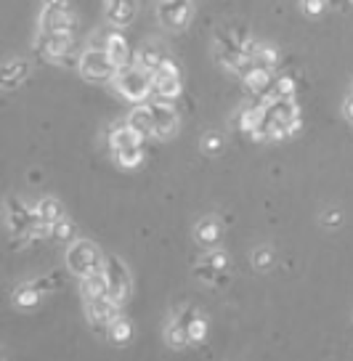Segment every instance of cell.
<instances>
[{"label":"cell","instance_id":"obj_1","mask_svg":"<svg viewBox=\"0 0 353 361\" xmlns=\"http://www.w3.org/2000/svg\"><path fill=\"white\" fill-rule=\"evenodd\" d=\"M112 85L117 88L120 96H125L128 102H133L136 106H141L151 96V75L138 64L117 69V78H114Z\"/></svg>","mask_w":353,"mask_h":361},{"label":"cell","instance_id":"obj_2","mask_svg":"<svg viewBox=\"0 0 353 361\" xmlns=\"http://www.w3.org/2000/svg\"><path fill=\"white\" fill-rule=\"evenodd\" d=\"M268 114V125H271V138H287L300 128V106L295 99H276L273 104L266 106Z\"/></svg>","mask_w":353,"mask_h":361},{"label":"cell","instance_id":"obj_3","mask_svg":"<svg viewBox=\"0 0 353 361\" xmlns=\"http://www.w3.org/2000/svg\"><path fill=\"white\" fill-rule=\"evenodd\" d=\"M67 266L80 279L82 276H91V274H99V271H104L101 250L96 247L93 242H88V239H78L67 250Z\"/></svg>","mask_w":353,"mask_h":361},{"label":"cell","instance_id":"obj_4","mask_svg":"<svg viewBox=\"0 0 353 361\" xmlns=\"http://www.w3.org/2000/svg\"><path fill=\"white\" fill-rule=\"evenodd\" d=\"M80 75L85 80H93V82H114L117 78V67L112 64V59L106 56V51H91L85 48L80 54Z\"/></svg>","mask_w":353,"mask_h":361},{"label":"cell","instance_id":"obj_5","mask_svg":"<svg viewBox=\"0 0 353 361\" xmlns=\"http://www.w3.org/2000/svg\"><path fill=\"white\" fill-rule=\"evenodd\" d=\"M40 30L54 35H72L75 32V13L67 3H46L40 11Z\"/></svg>","mask_w":353,"mask_h":361},{"label":"cell","instance_id":"obj_6","mask_svg":"<svg viewBox=\"0 0 353 361\" xmlns=\"http://www.w3.org/2000/svg\"><path fill=\"white\" fill-rule=\"evenodd\" d=\"M104 274H106V282H109V293L106 298L114 300L117 305H123L130 295V274L123 266V260L114 258V255H106L104 258Z\"/></svg>","mask_w":353,"mask_h":361},{"label":"cell","instance_id":"obj_7","mask_svg":"<svg viewBox=\"0 0 353 361\" xmlns=\"http://www.w3.org/2000/svg\"><path fill=\"white\" fill-rule=\"evenodd\" d=\"M151 120H154V133L157 138H171L178 130V112L171 102H160V99H151L147 104Z\"/></svg>","mask_w":353,"mask_h":361},{"label":"cell","instance_id":"obj_8","mask_svg":"<svg viewBox=\"0 0 353 361\" xmlns=\"http://www.w3.org/2000/svg\"><path fill=\"white\" fill-rule=\"evenodd\" d=\"M88 308V319H91V324L96 329H112V324L117 319H123L120 316V305L109 300V298H101V300H91V303H85Z\"/></svg>","mask_w":353,"mask_h":361},{"label":"cell","instance_id":"obj_9","mask_svg":"<svg viewBox=\"0 0 353 361\" xmlns=\"http://www.w3.org/2000/svg\"><path fill=\"white\" fill-rule=\"evenodd\" d=\"M157 16L165 27H173V30H181L186 27V22L194 16V6L192 3H160L157 6Z\"/></svg>","mask_w":353,"mask_h":361},{"label":"cell","instance_id":"obj_10","mask_svg":"<svg viewBox=\"0 0 353 361\" xmlns=\"http://www.w3.org/2000/svg\"><path fill=\"white\" fill-rule=\"evenodd\" d=\"M151 96L160 102H175L181 96V78L178 75H165V72H154L151 75Z\"/></svg>","mask_w":353,"mask_h":361},{"label":"cell","instance_id":"obj_11","mask_svg":"<svg viewBox=\"0 0 353 361\" xmlns=\"http://www.w3.org/2000/svg\"><path fill=\"white\" fill-rule=\"evenodd\" d=\"M144 135L136 133L133 128L128 123H120L112 128V133H109V147H112V154L114 152H123V149H144Z\"/></svg>","mask_w":353,"mask_h":361},{"label":"cell","instance_id":"obj_12","mask_svg":"<svg viewBox=\"0 0 353 361\" xmlns=\"http://www.w3.org/2000/svg\"><path fill=\"white\" fill-rule=\"evenodd\" d=\"M106 56L112 59V64L117 69L123 67H130L133 61H130V45H128V37L123 35V30H112L109 32V45H106Z\"/></svg>","mask_w":353,"mask_h":361},{"label":"cell","instance_id":"obj_13","mask_svg":"<svg viewBox=\"0 0 353 361\" xmlns=\"http://www.w3.org/2000/svg\"><path fill=\"white\" fill-rule=\"evenodd\" d=\"M104 16H106V22L112 24V30H123V27H128V24L133 22L136 6H133V3H125V0H112V3H106Z\"/></svg>","mask_w":353,"mask_h":361},{"label":"cell","instance_id":"obj_14","mask_svg":"<svg viewBox=\"0 0 353 361\" xmlns=\"http://www.w3.org/2000/svg\"><path fill=\"white\" fill-rule=\"evenodd\" d=\"M109 293V282H106V274L99 271V274H91V276H82L80 282V295L85 298V303L91 300H101Z\"/></svg>","mask_w":353,"mask_h":361},{"label":"cell","instance_id":"obj_15","mask_svg":"<svg viewBox=\"0 0 353 361\" xmlns=\"http://www.w3.org/2000/svg\"><path fill=\"white\" fill-rule=\"evenodd\" d=\"M165 59H168V54H165L157 43H144L141 45V51H138V56H136V64L141 69H147L149 75H154V72L162 67V61H165Z\"/></svg>","mask_w":353,"mask_h":361},{"label":"cell","instance_id":"obj_16","mask_svg":"<svg viewBox=\"0 0 353 361\" xmlns=\"http://www.w3.org/2000/svg\"><path fill=\"white\" fill-rule=\"evenodd\" d=\"M136 133H141L144 138H149V135H157L154 133V120H151V112H149L147 104H141V106H133L130 109V114H128L125 120Z\"/></svg>","mask_w":353,"mask_h":361},{"label":"cell","instance_id":"obj_17","mask_svg":"<svg viewBox=\"0 0 353 361\" xmlns=\"http://www.w3.org/2000/svg\"><path fill=\"white\" fill-rule=\"evenodd\" d=\"M35 215L46 224L56 226L58 221H64V204L58 202L56 197H43L40 202L35 204Z\"/></svg>","mask_w":353,"mask_h":361},{"label":"cell","instance_id":"obj_18","mask_svg":"<svg viewBox=\"0 0 353 361\" xmlns=\"http://www.w3.org/2000/svg\"><path fill=\"white\" fill-rule=\"evenodd\" d=\"M27 72H30L27 61H22V59H11L6 67L0 69V80H3L6 88H13V85H19V82L27 78Z\"/></svg>","mask_w":353,"mask_h":361},{"label":"cell","instance_id":"obj_19","mask_svg":"<svg viewBox=\"0 0 353 361\" xmlns=\"http://www.w3.org/2000/svg\"><path fill=\"white\" fill-rule=\"evenodd\" d=\"M43 300V293L32 284H22V287H16V293H13V303L19 305V308H32Z\"/></svg>","mask_w":353,"mask_h":361},{"label":"cell","instance_id":"obj_20","mask_svg":"<svg viewBox=\"0 0 353 361\" xmlns=\"http://www.w3.org/2000/svg\"><path fill=\"white\" fill-rule=\"evenodd\" d=\"M276 59H279V54H276V48H271V45L266 43H258V48H255V59H252V64L261 69H268L271 72V67H276Z\"/></svg>","mask_w":353,"mask_h":361},{"label":"cell","instance_id":"obj_21","mask_svg":"<svg viewBox=\"0 0 353 361\" xmlns=\"http://www.w3.org/2000/svg\"><path fill=\"white\" fill-rule=\"evenodd\" d=\"M197 239L202 245H216L218 239H221V226L207 218V221H202V224L197 226Z\"/></svg>","mask_w":353,"mask_h":361},{"label":"cell","instance_id":"obj_22","mask_svg":"<svg viewBox=\"0 0 353 361\" xmlns=\"http://www.w3.org/2000/svg\"><path fill=\"white\" fill-rule=\"evenodd\" d=\"M194 274L207 284H226V274L223 271L213 269L210 263H199V266H194Z\"/></svg>","mask_w":353,"mask_h":361},{"label":"cell","instance_id":"obj_23","mask_svg":"<svg viewBox=\"0 0 353 361\" xmlns=\"http://www.w3.org/2000/svg\"><path fill=\"white\" fill-rule=\"evenodd\" d=\"M114 159L120 168H138L144 162V149H123V152H114Z\"/></svg>","mask_w":353,"mask_h":361},{"label":"cell","instance_id":"obj_24","mask_svg":"<svg viewBox=\"0 0 353 361\" xmlns=\"http://www.w3.org/2000/svg\"><path fill=\"white\" fill-rule=\"evenodd\" d=\"M109 338H112V343H117V345H125L128 340L133 338L130 322H128V319H117L112 324V329H109Z\"/></svg>","mask_w":353,"mask_h":361},{"label":"cell","instance_id":"obj_25","mask_svg":"<svg viewBox=\"0 0 353 361\" xmlns=\"http://www.w3.org/2000/svg\"><path fill=\"white\" fill-rule=\"evenodd\" d=\"M273 90H276V96H279V99H292V96H295V90H297L295 78H292L290 72L279 75L276 82H273Z\"/></svg>","mask_w":353,"mask_h":361},{"label":"cell","instance_id":"obj_26","mask_svg":"<svg viewBox=\"0 0 353 361\" xmlns=\"http://www.w3.org/2000/svg\"><path fill=\"white\" fill-rule=\"evenodd\" d=\"M165 338H168V343H171L173 348H183V345L192 343V340H189V332L178 327L175 322H171V327H168V332H165Z\"/></svg>","mask_w":353,"mask_h":361},{"label":"cell","instance_id":"obj_27","mask_svg":"<svg viewBox=\"0 0 353 361\" xmlns=\"http://www.w3.org/2000/svg\"><path fill=\"white\" fill-rule=\"evenodd\" d=\"M72 237H75V224L72 221H58L56 226H54V239H58V242H72Z\"/></svg>","mask_w":353,"mask_h":361},{"label":"cell","instance_id":"obj_28","mask_svg":"<svg viewBox=\"0 0 353 361\" xmlns=\"http://www.w3.org/2000/svg\"><path fill=\"white\" fill-rule=\"evenodd\" d=\"M205 335H207V322L202 319V316H197L192 329H189V340H192V343H202Z\"/></svg>","mask_w":353,"mask_h":361},{"label":"cell","instance_id":"obj_29","mask_svg":"<svg viewBox=\"0 0 353 361\" xmlns=\"http://www.w3.org/2000/svg\"><path fill=\"white\" fill-rule=\"evenodd\" d=\"M202 149H205L207 154H218V152L223 149V138H221V135H216V133L205 135V141H202Z\"/></svg>","mask_w":353,"mask_h":361},{"label":"cell","instance_id":"obj_30","mask_svg":"<svg viewBox=\"0 0 353 361\" xmlns=\"http://www.w3.org/2000/svg\"><path fill=\"white\" fill-rule=\"evenodd\" d=\"M252 263H255L258 269H268V266L273 263V252H271V250H266V247L258 250V252L252 255Z\"/></svg>","mask_w":353,"mask_h":361},{"label":"cell","instance_id":"obj_31","mask_svg":"<svg viewBox=\"0 0 353 361\" xmlns=\"http://www.w3.org/2000/svg\"><path fill=\"white\" fill-rule=\"evenodd\" d=\"M205 263H210V266L218 271H223L228 266V258H226V252H210V255H205Z\"/></svg>","mask_w":353,"mask_h":361},{"label":"cell","instance_id":"obj_32","mask_svg":"<svg viewBox=\"0 0 353 361\" xmlns=\"http://www.w3.org/2000/svg\"><path fill=\"white\" fill-rule=\"evenodd\" d=\"M324 8H327V6H324L321 0H306V3H303V11H306L308 16H316V13H321Z\"/></svg>","mask_w":353,"mask_h":361},{"label":"cell","instance_id":"obj_33","mask_svg":"<svg viewBox=\"0 0 353 361\" xmlns=\"http://www.w3.org/2000/svg\"><path fill=\"white\" fill-rule=\"evenodd\" d=\"M342 221V215L337 213V210H332V213H327V218H324V224L327 226H337Z\"/></svg>","mask_w":353,"mask_h":361},{"label":"cell","instance_id":"obj_34","mask_svg":"<svg viewBox=\"0 0 353 361\" xmlns=\"http://www.w3.org/2000/svg\"><path fill=\"white\" fill-rule=\"evenodd\" d=\"M345 117H348V120L353 123V93H351V99L345 102Z\"/></svg>","mask_w":353,"mask_h":361},{"label":"cell","instance_id":"obj_35","mask_svg":"<svg viewBox=\"0 0 353 361\" xmlns=\"http://www.w3.org/2000/svg\"><path fill=\"white\" fill-rule=\"evenodd\" d=\"M351 90H353V85H351Z\"/></svg>","mask_w":353,"mask_h":361}]
</instances>
